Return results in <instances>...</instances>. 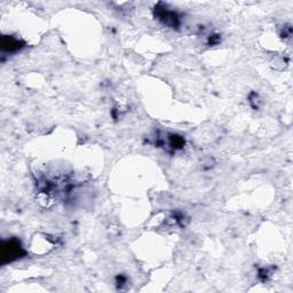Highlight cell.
Wrapping results in <instances>:
<instances>
[{
  "label": "cell",
  "instance_id": "obj_1",
  "mask_svg": "<svg viewBox=\"0 0 293 293\" xmlns=\"http://www.w3.org/2000/svg\"><path fill=\"white\" fill-rule=\"evenodd\" d=\"M25 254V251L16 239H10L3 242L1 245V262H10L20 259Z\"/></svg>",
  "mask_w": 293,
  "mask_h": 293
},
{
  "label": "cell",
  "instance_id": "obj_2",
  "mask_svg": "<svg viewBox=\"0 0 293 293\" xmlns=\"http://www.w3.org/2000/svg\"><path fill=\"white\" fill-rule=\"evenodd\" d=\"M157 17L161 20L163 23L169 25L171 28H176L180 24L179 16L173 10H169L166 8L157 9Z\"/></svg>",
  "mask_w": 293,
  "mask_h": 293
},
{
  "label": "cell",
  "instance_id": "obj_3",
  "mask_svg": "<svg viewBox=\"0 0 293 293\" xmlns=\"http://www.w3.org/2000/svg\"><path fill=\"white\" fill-rule=\"evenodd\" d=\"M24 44L21 43L20 40H17L13 37H3L1 42V47L5 52H8V53H14V52L20 51L22 47H23Z\"/></svg>",
  "mask_w": 293,
  "mask_h": 293
}]
</instances>
